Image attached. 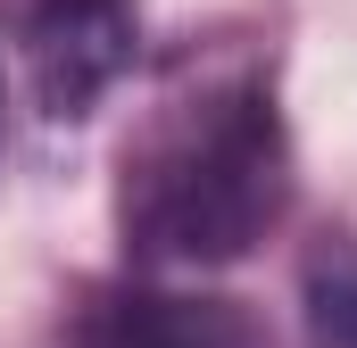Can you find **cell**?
I'll return each instance as SVG.
<instances>
[{"instance_id": "obj_2", "label": "cell", "mask_w": 357, "mask_h": 348, "mask_svg": "<svg viewBox=\"0 0 357 348\" xmlns=\"http://www.w3.org/2000/svg\"><path fill=\"white\" fill-rule=\"evenodd\" d=\"M142 50L133 0H33L25 8V91L50 125L91 116Z\"/></svg>"}, {"instance_id": "obj_3", "label": "cell", "mask_w": 357, "mask_h": 348, "mask_svg": "<svg viewBox=\"0 0 357 348\" xmlns=\"http://www.w3.org/2000/svg\"><path fill=\"white\" fill-rule=\"evenodd\" d=\"M67 348H274L241 299H183V290H108L75 315Z\"/></svg>"}, {"instance_id": "obj_1", "label": "cell", "mask_w": 357, "mask_h": 348, "mask_svg": "<svg viewBox=\"0 0 357 348\" xmlns=\"http://www.w3.org/2000/svg\"><path fill=\"white\" fill-rule=\"evenodd\" d=\"M291 216V133L266 75H225L150 108L116 166L133 265H233Z\"/></svg>"}, {"instance_id": "obj_4", "label": "cell", "mask_w": 357, "mask_h": 348, "mask_svg": "<svg viewBox=\"0 0 357 348\" xmlns=\"http://www.w3.org/2000/svg\"><path fill=\"white\" fill-rule=\"evenodd\" d=\"M307 340L357 348V249H324L307 265Z\"/></svg>"}]
</instances>
